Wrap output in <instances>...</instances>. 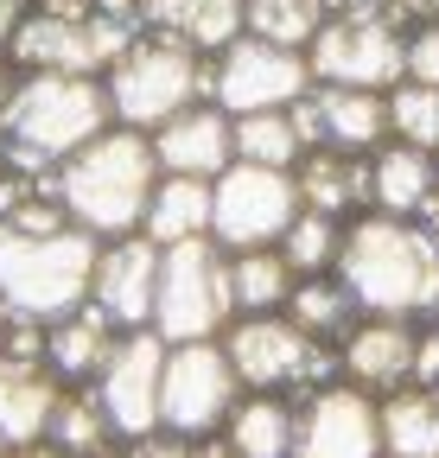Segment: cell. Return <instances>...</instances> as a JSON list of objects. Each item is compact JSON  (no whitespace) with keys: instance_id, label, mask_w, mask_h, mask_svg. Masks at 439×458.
<instances>
[{"instance_id":"cell-48","label":"cell","mask_w":439,"mask_h":458,"mask_svg":"<svg viewBox=\"0 0 439 458\" xmlns=\"http://www.w3.org/2000/svg\"><path fill=\"white\" fill-rule=\"evenodd\" d=\"M0 165H7V159H0Z\"/></svg>"},{"instance_id":"cell-38","label":"cell","mask_w":439,"mask_h":458,"mask_svg":"<svg viewBox=\"0 0 439 458\" xmlns=\"http://www.w3.org/2000/svg\"><path fill=\"white\" fill-rule=\"evenodd\" d=\"M26 26V0H0V51L13 45V32Z\"/></svg>"},{"instance_id":"cell-42","label":"cell","mask_w":439,"mask_h":458,"mask_svg":"<svg viewBox=\"0 0 439 458\" xmlns=\"http://www.w3.org/2000/svg\"><path fill=\"white\" fill-rule=\"evenodd\" d=\"M420 229H426V236H433V249H439V198L420 210Z\"/></svg>"},{"instance_id":"cell-12","label":"cell","mask_w":439,"mask_h":458,"mask_svg":"<svg viewBox=\"0 0 439 458\" xmlns=\"http://www.w3.org/2000/svg\"><path fill=\"white\" fill-rule=\"evenodd\" d=\"M134 45V20L89 13V20H58V13H26L13 32V64L51 71V77H108V64Z\"/></svg>"},{"instance_id":"cell-5","label":"cell","mask_w":439,"mask_h":458,"mask_svg":"<svg viewBox=\"0 0 439 458\" xmlns=\"http://www.w3.org/2000/svg\"><path fill=\"white\" fill-rule=\"evenodd\" d=\"M224 357L242 382V394H287L306 401L318 388L344 382L338 369V344H318L306 337L287 312H261V318H236L224 331Z\"/></svg>"},{"instance_id":"cell-39","label":"cell","mask_w":439,"mask_h":458,"mask_svg":"<svg viewBox=\"0 0 439 458\" xmlns=\"http://www.w3.org/2000/svg\"><path fill=\"white\" fill-rule=\"evenodd\" d=\"M191 452H198V458H242V452H236L224 433H210V439H191Z\"/></svg>"},{"instance_id":"cell-18","label":"cell","mask_w":439,"mask_h":458,"mask_svg":"<svg viewBox=\"0 0 439 458\" xmlns=\"http://www.w3.org/2000/svg\"><path fill=\"white\" fill-rule=\"evenodd\" d=\"M58 401L64 382L51 376V363H20V357H0V439L13 452L51 439V420H58Z\"/></svg>"},{"instance_id":"cell-22","label":"cell","mask_w":439,"mask_h":458,"mask_svg":"<svg viewBox=\"0 0 439 458\" xmlns=\"http://www.w3.org/2000/svg\"><path fill=\"white\" fill-rule=\"evenodd\" d=\"M312 114H318V147L369 159L389 140V96L376 89H318L312 83Z\"/></svg>"},{"instance_id":"cell-10","label":"cell","mask_w":439,"mask_h":458,"mask_svg":"<svg viewBox=\"0 0 439 458\" xmlns=\"http://www.w3.org/2000/svg\"><path fill=\"white\" fill-rule=\"evenodd\" d=\"M242 401V382L216 344H173L166 351V382H159V433L173 439H210L224 433L230 408Z\"/></svg>"},{"instance_id":"cell-23","label":"cell","mask_w":439,"mask_h":458,"mask_svg":"<svg viewBox=\"0 0 439 458\" xmlns=\"http://www.w3.org/2000/svg\"><path fill=\"white\" fill-rule=\"evenodd\" d=\"M293 179H300V204L306 210H325L338 223H350L357 210H369V159H357V153L312 147L293 165Z\"/></svg>"},{"instance_id":"cell-28","label":"cell","mask_w":439,"mask_h":458,"mask_svg":"<svg viewBox=\"0 0 439 458\" xmlns=\"http://www.w3.org/2000/svg\"><path fill=\"white\" fill-rule=\"evenodd\" d=\"M293 267L281 249H242L230 255V300H236V318H261V312H287V293H293Z\"/></svg>"},{"instance_id":"cell-27","label":"cell","mask_w":439,"mask_h":458,"mask_svg":"<svg viewBox=\"0 0 439 458\" xmlns=\"http://www.w3.org/2000/svg\"><path fill=\"white\" fill-rule=\"evenodd\" d=\"M287 318L318 337V344H344L363 318V306L350 300V286L338 274H312V280H293V293H287Z\"/></svg>"},{"instance_id":"cell-7","label":"cell","mask_w":439,"mask_h":458,"mask_svg":"<svg viewBox=\"0 0 439 458\" xmlns=\"http://www.w3.org/2000/svg\"><path fill=\"white\" fill-rule=\"evenodd\" d=\"M236 325L230 300V255L210 236L173 242L159 255V300H153V331L166 344H216Z\"/></svg>"},{"instance_id":"cell-8","label":"cell","mask_w":439,"mask_h":458,"mask_svg":"<svg viewBox=\"0 0 439 458\" xmlns=\"http://www.w3.org/2000/svg\"><path fill=\"white\" fill-rule=\"evenodd\" d=\"M300 179L293 172H274V165H230L224 179L210 185V242L224 255L242 249H281V236L300 216Z\"/></svg>"},{"instance_id":"cell-24","label":"cell","mask_w":439,"mask_h":458,"mask_svg":"<svg viewBox=\"0 0 439 458\" xmlns=\"http://www.w3.org/2000/svg\"><path fill=\"white\" fill-rule=\"evenodd\" d=\"M293 433H300V401L287 394H242L224 420V439L242 458H293Z\"/></svg>"},{"instance_id":"cell-15","label":"cell","mask_w":439,"mask_h":458,"mask_svg":"<svg viewBox=\"0 0 439 458\" xmlns=\"http://www.w3.org/2000/svg\"><path fill=\"white\" fill-rule=\"evenodd\" d=\"M159 242H147L140 229L134 236H115L96 249V274H89V306L108 312L115 331H153V300H159Z\"/></svg>"},{"instance_id":"cell-44","label":"cell","mask_w":439,"mask_h":458,"mask_svg":"<svg viewBox=\"0 0 439 458\" xmlns=\"http://www.w3.org/2000/svg\"><path fill=\"white\" fill-rule=\"evenodd\" d=\"M426 325H433V331H439V300H433V306H426Z\"/></svg>"},{"instance_id":"cell-11","label":"cell","mask_w":439,"mask_h":458,"mask_svg":"<svg viewBox=\"0 0 439 458\" xmlns=\"http://www.w3.org/2000/svg\"><path fill=\"white\" fill-rule=\"evenodd\" d=\"M300 96H312V64L306 51L287 45H267L255 32H242L236 45L216 51L210 64V102L230 114H267V108H293Z\"/></svg>"},{"instance_id":"cell-29","label":"cell","mask_w":439,"mask_h":458,"mask_svg":"<svg viewBox=\"0 0 439 458\" xmlns=\"http://www.w3.org/2000/svg\"><path fill=\"white\" fill-rule=\"evenodd\" d=\"M236 159L242 165H274V172H293L306 159L300 134H293V114L287 108H267V114H236Z\"/></svg>"},{"instance_id":"cell-37","label":"cell","mask_w":439,"mask_h":458,"mask_svg":"<svg viewBox=\"0 0 439 458\" xmlns=\"http://www.w3.org/2000/svg\"><path fill=\"white\" fill-rule=\"evenodd\" d=\"M102 0H38V13H58V20H89Z\"/></svg>"},{"instance_id":"cell-30","label":"cell","mask_w":439,"mask_h":458,"mask_svg":"<svg viewBox=\"0 0 439 458\" xmlns=\"http://www.w3.org/2000/svg\"><path fill=\"white\" fill-rule=\"evenodd\" d=\"M51 445L71 452V458H89V452H108V445H115V427H108L96 388H64L58 420H51Z\"/></svg>"},{"instance_id":"cell-33","label":"cell","mask_w":439,"mask_h":458,"mask_svg":"<svg viewBox=\"0 0 439 458\" xmlns=\"http://www.w3.org/2000/svg\"><path fill=\"white\" fill-rule=\"evenodd\" d=\"M389 128H395V140H408L420 153H439V89H426V83L389 89Z\"/></svg>"},{"instance_id":"cell-36","label":"cell","mask_w":439,"mask_h":458,"mask_svg":"<svg viewBox=\"0 0 439 458\" xmlns=\"http://www.w3.org/2000/svg\"><path fill=\"white\" fill-rule=\"evenodd\" d=\"M382 20H389L395 32H401V20H420V26H433V20H439V0H382Z\"/></svg>"},{"instance_id":"cell-26","label":"cell","mask_w":439,"mask_h":458,"mask_svg":"<svg viewBox=\"0 0 439 458\" xmlns=\"http://www.w3.org/2000/svg\"><path fill=\"white\" fill-rule=\"evenodd\" d=\"M376 414L389 458H439V388H395L376 401Z\"/></svg>"},{"instance_id":"cell-6","label":"cell","mask_w":439,"mask_h":458,"mask_svg":"<svg viewBox=\"0 0 439 458\" xmlns=\"http://www.w3.org/2000/svg\"><path fill=\"white\" fill-rule=\"evenodd\" d=\"M102 89H108V114H115V128L159 134L173 114H185L198 96H210V71L198 64V51L147 32V38H134L115 64H108Z\"/></svg>"},{"instance_id":"cell-16","label":"cell","mask_w":439,"mask_h":458,"mask_svg":"<svg viewBox=\"0 0 439 458\" xmlns=\"http://www.w3.org/2000/svg\"><path fill=\"white\" fill-rule=\"evenodd\" d=\"M414 351H420V318H357V331L338 344V369L363 394H395L414 388Z\"/></svg>"},{"instance_id":"cell-40","label":"cell","mask_w":439,"mask_h":458,"mask_svg":"<svg viewBox=\"0 0 439 458\" xmlns=\"http://www.w3.org/2000/svg\"><path fill=\"white\" fill-rule=\"evenodd\" d=\"M325 13H382V0H325Z\"/></svg>"},{"instance_id":"cell-20","label":"cell","mask_w":439,"mask_h":458,"mask_svg":"<svg viewBox=\"0 0 439 458\" xmlns=\"http://www.w3.org/2000/svg\"><path fill=\"white\" fill-rule=\"evenodd\" d=\"M140 20L185 51H224L249 32V0H140Z\"/></svg>"},{"instance_id":"cell-2","label":"cell","mask_w":439,"mask_h":458,"mask_svg":"<svg viewBox=\"0 0 439 458\" xmlns=\"http://www.w3.org/2000/svg\"><path fill=\"white\" fill-rule=\"evenodd\" d=\"M153 185H159V159H153V140L134 134V128L96 134L83 153H71L58 172H51V191H58L64 216L96 242L134 236L147 223Z\"/></svg>"},{"instance_id":"cell-4","label":"cell","mask_w":439,"mask_h":458,"mask_svg":"<svg viewBox=\"0 0 439 458\" xmlns=\"http://www.w3.org/2000/svg\"><path fill=\"white\" fill-rule=\"evenodd\" d=\"M96 236L83 229H51V236H20L0 229V325H58L89 300L96 274Z\"/></svg>"},{"instance_id":"cell-25","label":"cell","mask_w":439,"mask_h":458,"mask_svg":"<svg viewBox=\"0 0 439 458\" xmlns=\"http://www.w3.org/2000/svg\"><path fill=\"white\" fill-rule=\"evenodd\" d=\"M140 236H147V242H159V249L210 236V179H173V172H159Z\"/></svg>"},{"instance_id":"cell-1","label":"cell","mask_w":439,"mask_h":458,"mask_svg":"<svg viewBox=\"0 0 439 458\" xmlns=\"http://www.w3.org/2000/svg\"><path fill=\"white\" fill-rule=\"evenodd\" d=\"M332 274L350 286L363 318H426V306L439 300V249L414 216H350Z\"/></svg>"},{"instance_id":"cell-19","label":"cell","mask_w":439,"mask_h":458,"mask_svg":"<svg viewBox=\"0 0 439 458\" xmlns=\"http://www.w3.org/2000/svg\"><path fill=\"white\" fill-rule=\"evenodd\" d=\"M433 198H439V153H420L408 140H382L369 153V210L420 223Z\"/></svg>"},{"instance_id":"cell-45","label":"cell","mask_w":439,"mask_h":458,"mask_svg":"<svg viewBox=\"0 0 439 458\" xmlns=\"http://www.w3.org/2000/svg\"><path fill=\"white\" fill-rule=\"evenodd\" d=\"M89 458H122V445H108V452H89Z\"/></svg>"},{"instance_id":"cell-13","label":"cell","mask_w":439,"mask_h":458,"mask_svg":"<svg viewBox=\"0 0 439 458\" xmlns=\"http://www.w3.org/2000/svg\"><path fill=\"white\" fill-rule=\"evenodd\" d=\"M166 351H173V344L159 331H122L115 351H108V363H102V376L89 382L96 401H102V414H108V427H115V439H128V445L147 439V433H159Z\"/></svg>"},{"instance_id":"cell-49","label":"cell","mask_w":439,"mask_h":458,"mask_svg":"<svg viewBox=\"0 0 439 458\" xmlns=\"http://www.w3.org/2000/svg\"><path fill=\"white\" fill-rule=\"evenodd\" d=\"M0 331H7V325H0Z\"/></svg>"},{"instance_id":"cell-14","label":"cell","mask_w":439,"mask_h":458,"mask_svg":"<svg viewBox=\"0 0 439 458\" xmlns=\"http://www.w3.org/2000/svg\"><path fill=\"white\" fill-rule=\"evenodd\" d=\"M293 458H382V414L376 394L332 382L300 401V433H293Z\"/></svg>"},{"instance_id":"cell-21","label":"cell","mask_w":439,"mask_h":458,"mask_svg":"<svg viewBox=\"0 0 439 458\" xmlns=\"http://www.w3.org/2000/svg\"><path fill=\"white\" fill-rule=\"evenodd\" d=\"M115 325H108V312L102 306H77V312H64L58 325H45V363H51V376H58L64 388H89L96 376H102V363H108V351H115Z\"/></svg>"},{"instance_id":"cell-43","label":"cell","mask_w":439,"mask_h":458,"mask_svg":"<svg viewBox=\"0 0 439 458\" xmlns=\"http://www.w3.org/2000/svg\"><path fill=\"white\" fill-rule=\"evenodd\" d=\"M13 89H20V77H13L7 64H0V114H7V102H13Z\"/></svg>"},{"instance_id":"cell-17","label":"cell","mask_w":439,"mask_h":458,"mask_svg":"<svg viewBox=\"0 0 439 458\" xmlns=\"http://www.w3.org/2000/svg\"><path fill=\"white\" fill-rule=\"evenodd\" d=\"M153 140V159L159 172H173V179H224V172L236 165V122L216 102H191L185 114H173Z\"/></svg>"},{"instance_id":"cell-31","label":"cell","mask_w":439,"mask_h":458,"mask_svg":"<svg viewBox=\"0 0 439 458\" xmlns=\"http://www.w3.org/2000/svg\"><path fill=\"white\" fill-rule=\"evenodd\" d=\"M325 20H332L325 0H249V32L287 51H306L325 32Z\"/></svg>"},{"instance_id":"cell-47","label":"cell","mask_w":439,"mask_h":458,"mask_svg":"<svg viewBox=\"0 0 439 458\" xmlns=\"http://www.w3.org/2000/svg\"><path fill=\"white\" fill-rule=\"evenodd\" d=\"M382 458H389V452H382Z\"/></svg>"},{"instance_id":"cell-32","label":"cell","mask_w":439,"mask_h":458,"mask_svg":"<svg viewBox=\"0 0 439 458\" xmlns=\"http://www.w3.org/2000/svg\"><path fill=\"white\" fill-rule=\"evenodd\" d=\"M338 249H344V223L325 216V210H300L293 229L281 236V255H287V267H293L300 280L332 274V267H338Z\"/></svg>"},{"instance_id":"cell-3","label":"cell","mask_w":439,"mask_h":458,"mask_svg":"<svg viewBox=\"0 0 439 458\" xmlns=\"http://www.w3.org/2000/svg\"><path fill=\"white\" fill-rule=\"evenodd\" d=\"M108 89L102 77H51L32 71L20 77L7 114H0V159L26 179H45L58 172L71 153H83L96 134H108Z\"/></svg>"},{"instance_id":"cell-9","label":"cell","mask_w":439,"mask_h":458,"mask_svg":"<svg viewBox=\"0 0 439 458\" xmlns=\"http://www.w3.org/2000/svg\"><path fill=\"white\" fill-rule=\"evenodd\" d=\"M318 89H401L408 83V38L382 13H338L306 45Z\"/></svg>"},{"instance_id":"cell-34","label":"cell","mask_w":439,"mask_h":458,"mask_svg":"<svg viewBox=\"0 0 439 458\" xmlns=\"http://www.w3.org/2000/svg\"><path fill=\"white\" fill-rule=\"evenodd\" d=\"M408 83H426V89H439V20L408 32Z\"/></svg>"},{"instance_id":"cell-35","label":"cell","mask_w":439,"mask_h":458,"mask_svg":"<svg viewBox=\"0 0 439 458\" xmlns=\"http://www.w3.org/2000/svg\"><path fill=\"white\" fill-rule=\"evenodd\" d=\"M122 458H198L191 439H173V433H147L134 445H122Z\"/></svg>"},{"instance_id":"cell-41","label":"cell","mask_w":439,"mask_h":458,"mask_svg":"<svg viewBox=\"0 0 439 458\" xmlns=\"http://www.w3.org/2000/svg\"><path fill=\"white\" fill-rule=\"evenodd\" d=\"M13 458H71V452H58V445H51V439H38V445H20Z\"/></svg>"},{"instance_id":"cell-46","label":"cell","mask_w":439,"mask_h":458,"mask_svg":"<svg viewBox=\"0 0 439 458\" xmlns=\"http://www.w3.org/2000/svg\"><path fill=\"white\" fill-rule=\"evenodd\" d=\"M0 458H13V445H7V439H0Z\"/></svg>"}]
</instances>
